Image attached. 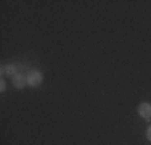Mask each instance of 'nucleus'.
Returning <instances> with one entry per match:
<instances>
[{
  "mask_svg": "<svg viewBox=\"0 0 151 145\" xmlns=\"http://www.w3.org/2000/svg\"><path fill=\"white\" fill-rule=\"evenodd\" d=\"M27 82H29L31 86H39L42 82V76L40 72L37 71H31L29 74H27Z\"/></svg>",
  "mask_w": 151,
  "mask_h": 145,
  "instance_id": "nucleus-1",
  "label": "nucleus"
},
{
  "mask_svg": "<svg viewBox=\"0 0 151 145\" xmlns=\"http://www.w3.org/2000/svg\"><path fill=\"white\" fill-rule=\"evenodd\" d=\"M138 113L142 118H145V119H150L151 118V105L150 103H142L138 107Z\"/></svg>",
  "mask_w": 151,
  "mask_h": 145,
  "instance_id": "nucleus-2",
  "label": "nucleus"
},
{
  "mask_svg": "<svg viewBox=\"0 0 151 145\" xmlns=\"http://www.w3.org/2000/svg\"><path fill=\"white\" fill-rule=\"evenodd\" d=\"M26 82H27V78H24L23 74H15V78H13V84L16 87H23Z\"/></svg>",
  "mask_w": 151,
  "mask_h": 145,
  "instance_id": "nucleus-3",
  "label": "nucleus"
},
{
  "mask_svg": "<svg viewBox=\"0 0 151 145\" xmlns=\"http://www.w3.org/2000/svg\"><path fill=\"white\" fill-rule=\"evenodd\" d=\"M5 71L8 72V74H15V71H16V66H6V68H5Z\"/></svg>",
  "mask_w": 151,
  "mask_h": 145,
  "instance_id": "nucleus-4",
  "label": "nucleus"
},
{
  "mask_svg": "<svg viewBox=\"0 0 151 145\" xmlns=\"http://www.w3.org/2000/svg\"><path fill=\"white\" fill-rule=\"evenodd\" d=\"M146 136H148V139H150V140H151V128H150V129H148V134H146Z\"/></svg>",
  "mask_w": 151,
  "mask_h": 145,
  "instance_id": "nucleus-5",
  "label": "nucleus"
}]
</instances>
